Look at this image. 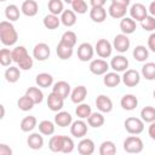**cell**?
<instances>
[{"mask_svg": "<svg viewBox=\"0 0 155 155\" xmlns=\"http://www.w3.org/2000/svg\"><path fill=\"white\" fill-rule=\"evenodd\" d=\"M113 46L119 52H126L128 50V47H130V39L127 38L126 34H117L114 38Z\"/></svg>", "mask_w": 155, "mask_h": 155, "instance_id": "9", "label": "cell"}, {"mask_svg": "<svg viewBox=\"0 0 155 155\" xmlns=\"http://www.w3.org/2000/svg\"><path fill=\"white\" fill-rule=\"evenodd\" d=\"M140 116H142V120L145 121V122H153V121H155V108H153L150 105L144 107L140 110Z\"/></svg>", "mask_w": 155, "mask_h": 155, "instance_id": "38", "label": "cell"}, {"mask_svg": "<svg viewBox=\"0 0 155 155\" xmlns=\"http://www.w3.org/2000/svg\"><path fill=\"white\" fill-rule=\"evenodd\" d=\"M142 74L147 80H155V63H145L142 67Z\"/></svg>", "mask_w": 155, "mask_h": 155, "instance_id": "39", "label": "cell"}, {"mask_svg": "<svg viewBox=\"0 0 155 155\" xmlns=\"http://www.w3.org/2000/svg\"><path fill=\"white\" fill-rule=\"evenodd\" d=\"M74 149V142L70 137L63 136V143H62V153L64 154H69L71 153Z\"/></svg>", "mask_w": 155, "mask_h": 155, "instance_id": "48", "label": "cell"}, {"mask_svg": "<svg viewBox=\"0 0 155 155\" xmlns=\"http://www.w3.org/2000/svg\"><path fill=\"white\" fill-rule=\"evenodd\" d=\"M12 61H13L12 59V52H10V50H7V48H1L0 50V63H1V65L7 67V65L11 64Z\"/></svg>", "mask_w": 155, "mask_h": 155, "instance_id": "45", "label": "cell"}, {"mask_svg": "<svg viewBox=\"0 0 155 155\" xmlns=\"http://www.w3.org/2000/svg\"><path fill=\"white\" fill-rule=\"evenodd\" d=\"M27 144L29 148H31L34 150H39L44 145V138L39 133H31L27 139Z\"/></svg>", "mask_w": 155, "mask_h": 155, "instance_id": "22", "label": "cell"}, {"mask_svg": "<svg viewBox=\"0 0 155 155\" xmlns=\"http://www.w3.org/2000/svg\"><path fill=\"white\" fill-rule=\"evenodd\" d=\"M137 25L133 18H128V17H124L120 22V29L122 30L124 34H132L136 30Z\"/></svg>", "mask_w": 155, "mask_h": 155, "instance_id": "21", "label": "cell"}, {"mask_svg": "<svg viewBox=\"0 0 155 155\" xmlns=\"http://www.w3.org/2000/svg\"><path fill=\"white\" fill-rule=\"evenodd\" d=\"M149 12L151 13V16H155V1H153L149 6Z\"/></svg>", "mask_w": 155, "mask_h": 155, "instance_id": "56", "label": "cell"}, {"mask_svg": "<svg viewBox=\"0 0 155 155\" xmlns=\"http://www.w3.org/2000/svg\"><path fill=\"white\" fill-rule=\"evenodd\" d=\"M17 64H18V67H19L21 69H23V70H29V69H31V67H33V58L28 54L25 58H23L22 61H19Z\"/></svg>", "mask_w": 155, "mask_h": 155, "instance_id": "50", "label": "cell"}, {"mask_svg": "<svg viewBox=\"0 0 155 155\" xmlns=\"http://www.w3.org/2000/svg\"><path fill=\"white\" fill-rule=\"evenodd\" d=\"M48 10L53 15H59L63 12V2L62 0H50L48 1Z\"/></svg>", "mask_w": 155, "mask_h": 155, "instance_id": "44", "label": "cell"}, {"mask_svg": "<svg viewBox=\"0 0 155 155\" xmlns=\"http://www.w3.org/2000/svg\"><path fill=\"white\" fill-rule=\"evenodd\" d=\"M4 116H5V107L0 104V119H2Z\"/></svg>", "mask_w": 155, "mask_h": 155, "instance_id": "57", "label": "cell"}, {"mask_svg": "<svg viewBox=\"0 0 155 155\" xmlns=\"http://www.w3.org/2000/svg\"><path fill=\"white\" fill-rule=\"evenodd\" d=\"M63 103H64V98H62L54 92L50 93L47 97V107L52 111H59L63 108Z\"/></svg>", "mask_w": 155, "mask_h": 155, "instance_id": "10", "label": "cell"}, {"mask_svg": "<svg viewBox=\"0 0 155 155\" xmlns=\"http://www.w3.org/2000/svg\"><path fill=\"white\" fill-rule=\"evenodd\" d=\"M19 76H21V73H19V69L17 67H10L5 71V79H6L7 82L15 84V82L18 81Z\"/></svg>", "mask_w": 155, "mask_h": 155, "instance_id": "29", "label": "cell"}, {"mask_svg": "<svg viewBox=\"0 0 155 155\" xmlns=\"http://www.w3.org/2000/svg\"><path fill=\"white\" fill-rule=\"evenodd\" d=\"M87 121H88V125L91 127L98 128V127L103 126V124H104V116L101 113H91V115L87 117Z\"/></svg>", "mask_w": 155, "mask_h": 155, "instance_id": "31", "label": "cell"}, {"mask_svg": "<svg viewBox=\"0 0 155 155\" xmlns=\"http://www.w3.org/2000/svg\"><path fill=\"white\" fill-rule=\"evenodd\" d=\"M126 11H127L126 6H122L115 2H111V5L109 6V15L113 18H124L126 15Z\"/></svg>", "mask_w": 155, "mask_h": 155, "instance_id": "24", "label": "cell"}, {"mask_svg": "<svg viewBox=\"0 0 155 155\" xmlns=\"http://www.w3.org/2000/svg\"><path fill=\"white\" fill-rule=\"evenodd\" d=\"M105 2H107V0H91L92 7H94V6H104Z\"/></svg>", "mask_w": 155, "mask_h": 155, "instance_id": "54", "label": "cell"}, {"mask_svg": "<svg viewBox=\"0 0 155 155\" xmlns=\"http://www.w3.org/2000/svg\"><path fill=\"white\" fill-rule=\"evenodd\" d=\"M90 17L96 23H102L107 18V11L103 6H94L90 10Z\"/></svg>", "mask_w": 155, "mask_h": 155, "instance_id": "14", "label": "cell"}, {"mask_svg": "<svg viewBox=\"0 0 155 155\" xmlns=\"http://www.w3.org/2000/svg\"><path fill=\"white\" fill-rule=\"evenodd\" d=\"M124 125H125L126 131L128 133H131V134H139L144 130V122H143V120H140L138 117H133V116L127 117L125 120Z\"/></svg>", "mask_w": 155, "mask_h": 155, "instance_id": "3", "label": "cell"}, {"mask_svg": "<svg viewBox=\"0 0 155 155\" xmlns=\"http://www.w3.org/2000/svg\"><path fill=\"white\" fill-rule=\"evenodd\" d=\"M75 113H76V115H78L80 119H87V117L91 115L92 110H91V107H90L88 104L81 103V104H79V105L76 107Z\"/></svg>", "mask_w": 155, "mask_h": 155, "instance_id": "43", "label": "cell"}, {"mask_svg": "<svg viewBox=\"0 0 155 155\" xmlns=\"http://www.w3.org/2000/svg\"><path fill=\"white\" fill-rule=\"evenodd\" d=\"M36 126V117L33 115L25 116L22 121H21V130L23 132H29L31 130H34V127Z\"/></svg>", "mask_w": 155, "mask_h": 155, "instance_id": "32", "label": "cell"}, {"mask_svg": "<svg viewBox=\"0 0 155 155\" xmlns=\"http://www.w3.org/2000/svg\"><path fill=\"white\" fill-rule=\"evenodd\" d=\"M71 7L74 12L80 13V15L87 12V4L85 2V0H74L71 2Z\"/></svg>", "mask_w": 155, "mask_h": 155, "instance_id": "47", "label": "cell"}, {"mask_svg": "<svg viewBox=\"0 0 155 155\" xmlns=\"http://www.w3.org/2000/svg\"><path fill=\"white\" fill-rule=\"evenodd\" d=\"M110 65L115 71H125L128 68V61L124 56H115L111 59Z\"/></svg>", "mask_w": 155, "mask_h": 155, "instance_id": "17", "label": "cell"}, {"mask_svg": "<svg viewBox=\"0 0 155 155\" xmlns=\"http://www.w3.org/2000/svg\"><path fill=\"white\" fill-rule=\"evenodd\" d=\"M109 69V64L104 61V59H93L91 63H90V70L92 74L94 75H102V74H105L107 70Z\"/></svg>", "mask_w": 155, "mask_h": 155, "instance_id": "7", "label": "cell"}, {"mask_svg": "<svg viewBox=\"0 0 155 155\" xmlns=\"http://www.w3.org/2000/svg\"><path fill=\"white\" fill-rule=\"evenodd\" d=\"M62 143L63 136H52L48 142V148L53 153H62Z\"/></svg>", "mask_w": 155, "mask_h": 155, "instance_id": "33", "label": "cell"}, {"mask_svg": "<svg viewBox=\"0 0 155 155\" xmlns=\"http://www.w3.org/2000/svg\"><path fill=\"white\" fill-rule=\"evenodd\" d=\"M64 1H65V2H67V4H71V2H73V1H74V0H64Z\"/></svg>", "mask_w": 155, "mask_h": 155, "instance_id": "58", "label": "cell"}, {"mask_svg": "<svg viewBox=\"0 0 155 155\" xmlns=\"http://www.w3.org/2000/svg\"><path fill=\"white\" fill-rule=\"evenodd\" d=\"M153 96H154V98H155V90H154V92H153Z\"/></svg>", "mask_w": 155, "mask_h": 155, "instance_id": "59", "label": "cell"}, {"mask_svg": "<svg viewBox=\"0 0 155 155\" xmlns=\"http://www.w3.org/2000/svg\"><path fill=\"white\" fill-rule=\"evenodd\" d=\"M50 47L45 42H39L35 45L34 50H33V54H34V58H36L38 61H46L48 57H50Z\"/></svg>", "mask_w": 155, "mask_h": 155, "instance_id": "5", "label": "cell"}, {"mask_svg": "<svg viewBox=\"0 0 155 155\" xmlns=\"http://www.w3.org/2000/svg\"><path fill=\"white\" fill-rule=\"evenodd\" d=\"M139 80H140V76H139V73L134 69H128L125 71L124 76H122V82L128 86V87H133L136 85L139 84Z\"/></svg>", "mask_w": 155, "mask_h": 155, "instance_id": "8", "label": "cell"}, {"mask_svg": "<svg viewBox=\"0 0 155 155\" xmlns=\"http://www.w3.org/2000/svg\"><path fill=\"white\" fill-rule=\"evenodd\" d=\"M34 104H35V103L33 102V99H31L29 96H27V94L22 96V97L18 99V102H17L18 108H19L21 110H23V111H28V110L33 109Z\"/></svg>", "mask_w": 155, "mask_h": 155, "instance_id": "34", "label": "cell"}, {"mask_svg": "<svg viewBox=\"0 0 155 155\" xmlns=\"http://www.w3.org/2000/svg\"><path fill=\"white\" fill-rule=\"evenodd\" d=\"M120 81H121V78H120L119 74L115 73V71L107 73L105 76H104V79H103L104 85L108 86V87H115V86H117V85L120 84Z\"/></svg>", "mask_w": 155, "mask_h": 155, "instance_id": "27", "label": "cell"}, {"mask_svg": "<svg viewBox=\"0 0 155 155\" xmlns=\"http://www.w3.org/2000/svg\"><path fill=\"white\" fill-rule=\"evenodd\" d=\"M148 132H149V136L155 140V121L151 122V125L149 126V131Z\"/></svg>", "mask_w": 155, "mask_h": 155, "instance_id": "53", "label": "cell"}, {"mask_svg": "<svg viewBox=\"0 0 155 155\" xmlns=\"http://www.w3.org/2000/svg\"><path fill=\"white\" fill-rule=\"evenodd\" d=\"M17 39H18V34H17L13 24H11L7 21L0 22V40H1V42L6 46H11L17 41Z\"/></svg>", "mask_w": 155, "mask_h": 155, "instance_id": "1", "label": "cell"}, {"mask_svg": "<svg viewBox=\"0 0 155 155\" xmlns=\"http://www.w3.org/2000/svg\"><path fill=\"white\" fill-rule=\"evenodd\" d=\"M120 104L121 107L125 109V110H133L136 109V107L138 105V99L134 94H125L121 101H120Z\"/></svg>", "mask_w": 155, "mask_h": 155, "instance_id": "18", "label": "cell"}, {"mask_svg": "<svg viewBox=\"0 0 155 155\" xmlns=\"http://www.w3.org/2000/svg\"><path fill=\"white\" fill-rule=\"evenodd\" d=\"M130 13H131V17L136 21H143L148 15H147V8L143 4H134L132 5L131 10H130Z\"/></svg>", "mask_w": 155, "mask_h": 155, "instance_id": "12", "label": "cell"}, {"mask_svg": "<svg viewBox=\"0 0 155 155\" xmlns=\"http://www.w3.org/2000/svg\"><path fill=\"white\" fill-rule=\"evenodd\" d=\"M54 122L59 127H67L71 124V115L68 111H58L54 116Z\"/></svg>", "mask_w": 155, "mask_h": 155, "instance_id": "25", "label": "cell"}, {"mask_svg": "<svg viewBox=\"0 0 155 155\" xmlns=\"http://www.w3.org/2000/svg\"><path fill=\"white\" fill-rule=\"evenodd\" d=\"M0 1H6V0H0Z\"/></svg>", "mask_w": 155, "mask_h": 155, "instance_id": "60", "label": "cell"}, {"mask_svg": "<svg viewBox=\"0 0 155 155\" xmlns=\"http://www.w3.org/2000/svg\"><path fill=\"white\" fill-rule=\"evenodd\" d=\"M78 151L80 155H91L94 151V143L92 139L90 138H85L82 139L79 144H78Z\"/></svg>", "mask_w": 155, "mask_h": 155, "instance_id": "13", "label": "cell"}, {"mask_svg": "<svg viewBox=\"0 0 155 155\" xmlns=\"http://www.w3.org/2000/svg\"><path fill=\"white\" fill-rule=\"evenodd\" d=\"M5 16L10 21H17L19 18V8L16 5H8L5 8Z\"/></svg>", "mask_w": 155, "mask_h": 155, "instance_id": "42", "label": "cell"}, {"mask_svg": "<svg viewBox=\"0 0 155 155\" xmlns=\"http://www.w3.org/2000/svg\"><path fill=\"white\" fill-rule=\"evenodd\" d=\"M0 155H12L11 148L7 147L6 144L1 143V144H0Z\"/></svg>", "mask_w": 155, "mask_h": 155, "instance_id": "51", "label": "cell"}, {"mask_svg": "<svg viewBox=\"0 0 155 155\" xmlns=\"http://www.w3.org/2000/svg\"><path fill=\"white\" fill-rule=\"evenodd\" d=\"M52 92L57 93L62 98H67L69 96V93H70V85L67 81H63V80L62 81H58V82L54 84Z\"/></svg>", "mask_w": 155, "mask_h": 155, "instance_id": "20", "label": "cell"}, {"mask_svg": "<svg viewBox=\"0 0 155 155\" xmlns=\"http://www.w3.org/2000/svg\"><path fill=\"white\" fill-rule=\"evenodd\" d=\"M116 153V147L111 140H105L101 144L99 154L101 155H114Z\"/></svg>", "mask_w": 155, "mask_h": 155, "instance_id": "35", "label": "cell"}, {"mask_svg": "<svg viewBox=\"0 0 155 155\" xmlns=\"http://www.w3.org/2000/svg\"><path fill=\"white\" fill-rule=\"evenodd\" d=\"M22 12L28 16V17H33L38 13V10H39V6H38V2L35 0H24L23 4H22Z\"/></svg>", "mask_w": 155, "mask_h": 155, "instance_id": "16", "label": "cell"}, {"mask_svg": "<svg viewBox=\"0 0 155 155\" xmlns=\"http://www.w3.org/2000/svg\"><path fill=\"white\" fill-rule=\"evenodd\" d=\"M61 22L65 25V27H71L75 24L76 22V15L73 10H65L62 12L61 16Z\"/></svg>", "mask_w": 155, "mask_h": 155, "instance_id": "26", "label": "cell"}, {"mask_svg": "<svg viewBox=\"0 0 155 155\" xmlns=\"http://www.w3.org/2000/svg\"><path fill=\"white\" fill-rule=\"evenodd\" d=\"M70 132H71V134L74 137L81 138V137L86 136V133H87V125L84 121L78 120V121L73 122V125L70 127Z\"/></svg>", "mask_w": 155, "mask_h": 155, "instance_id": "15", "label": "cell"}, {"mask_svg": "<svg viewBox=\"0 0 155 155\" xmlns=\"http://www.w3.org/2000/svg\"><path fill=\"white\" fill-rule=\"evenodd\" d=\"M93 57V47L88 42H82L78 47V58L82 62H87Z\"/></svg>", "mask_w": 155, "mask_h": 155, "instance_id": "6", "label": "cell"}, {"mask_svg": "<svg viewBox=\"0 0 155 155\" xmlns=\"http://www.w3.org/2000/svg\"><path fill=\"white\" fill-rule=\"evenodd\" d=\"M148 47H149L153 52H155V33H153V34L149 36V39H148Z\"/></svg>", "mask_w": 155, "mask_h": 155, "instance_id": "52", "label": "cell"}, {"mask_svg": "<svg viewBox=\"0 0 155 155\" xmlns=\"http://www.w3.org/2000/svg\"><path fill=\"white\" fill-rule=\"evenodd\" d=\"M76 39H78V38H76V34H75L74 31H71V30H68V31L63 33V35H62V38H61V41H63V42H65L67 45L74 47V45L76 44Z\"/></svg>", "mask_w": 155, "mask_h": 155, "instance_id": "46", "label": "cell"}, {"mask_svg": "<svg viewBox=\"0 0 155 155\" xmlns=\"http://www.w3.org/2000/svg\"><path fill=\"white\" fill-rule=\"evenodd\" d=\"M59 24H61V19L58 18L57 15L50 13V15L45 16V18H44V25L47 29H56L59 27Z\"/></svg>", "mask_w": 155, "mask_h": 155, "instance_id": "28", "label": "cell"}, {"mask_svg": "<svg viewBox=\"0 0 155 155\" xmlns=\"http://www.w3.org/2000/svg\"><path fill=\"white\" fill-rule=\"evenodd\" d=\"M36 84L40 86V87H48L52 85L53 82V78L52 75H50L48 73H40L36 75V79H35Z\"/></svg>", "mask_w": 155, "mask_h": 155, "instance_id": "30", "label": "cell"}, {"mask_svg": "<svg viewBox=\"0 0 155 155\" xmlns=\"http://www.w3.org/2000/svg\"><path fill=\"white\" fill-rule=\"evenodd\" d=\"M56 52H57V56L61 59H68V58H70L73 56V47L67 45L63 41H59V44L57 45Z\"/></svg>", "mask_w": 155, "mask_h": 155, "instance_id": "19", "label": "cell"}, {"mask_svg": "<svg viewBox=\"0 0 155 155\" xmlns=\"http://www.w3.org/2000/svg\"><path fill=\"white\" fill-rule=\"evenodd\" d=\"M133 57H134V59H137L138 62H143V61H145V59L149 57V52H148V50L145 48V46L138 45V46H136L134 50H133Z\"/></svg>", "mask_w": 155, "mask_h": 155, "instance_id": "36", "label": "cell"}, {"mask_svg": "<svg viewBox=\"0 0 155 155\" xmlns=\"http://www.w3.org/2000/svg\"><path fill=\"white\" fill-rule=\"evenodd\" d=\"M96 105L102 113H110L113 109V102L108 96L101 94L96 99Z\"/></svg>", "mask_w": 155, "mask_h": 155, "instance_id": "11", "label": "cell"}, {"mask_svg": "<svg viewBox=\"0 0 155 155\" xmlns=\"http://www.w3.org/2000/svg\"><path fill=\"white\" fill-rule=\"evenodd\" d=\"M124 149H125L126 153L138 154L143 150V142L139 137H136V136L127 137L124 142Z\"/></svg>", "mask_w": 155, "mask_h": 155, "instance_id": "2", "label": "cell"}, {"mask_svg": "<svg viewBox=\"0 0 155 155\" xmlns=\"http://www.w3.org/2000/svg\"><path fill=\"white\" fill-rule=\"evenodd\" d=\"M111 44L107 39H99L96 44V52L101 58H107L111 54Z\"/></svg>", "mask_w": 155, "mask_h": 155, "instance_id": "4", "label": "cell"}, {"mask_svg": "<svg viewBox=\"0 0 155 155\" xmlns=\"http://www.w3.org/2000/svg\"><path fill=\"white\" fill-rule=\"evenodd\" d=\"M27 56H28V51H27V48L24 46H17L12 51V59L16 63H18L19 61H22Z\"/></svg>", "mask_w": 155, "mask_h": 155, "instance_id": "41", "label": "cell"}, {"mask_svg": "<svg viewBox=\"0 0 155 155\" xmlns=\"http://www.w3.org/2000/svg\"><path fill=\"white\" fill-rule=\"evenodd\" d=\"M25 94L29 96V97L33 99V102H34L35 104L41 103L42 99H44V94H42V92H41L38 87H29V88L27 90Z\"/></svg>", "mask_w": 155, "mask_h": 155, "instance_id": "37", "label": "cell"}, {"mask_svg": "<svg viewBox=\"0 0 155 155\" xmlns=\"http://www.w3.org/2000/svg\"><path fill=\"white\" fill-rule=\"evenodd\" d=\"M142 23V28L144 30H148V31H151L155 29V18L154 16H147L143 21H140Z\"/></svg>", "mask_w": 155, "mask_h": 155, "instance_id": "49", "label": "cell"}, {"mask_svg": "<svg viewBox=\"0 0 155 155\" xmlns=\"http://www.w3.org/2000/svg\"><path fill=\"white\" fill-rule=\"evenodd\" d=\"M111 2H115V4H119V5H122V6H128L130 4V0H111Z\"/></svg>", "mask_w": 155, "mask_h": 155, "instance_id": "55", "label": "cell"}, {"mask_svg": "<svg viewBox=\"0 0 155 155\" xmlns=\"http://www.w3.org/2000/svg\"><path fill=\"white\" fill-rule=\"evenodd\" d=\"M39 131L45 136H51L54 132V125L48 120H44L39 124Z\"/></svg>", "mask_w": 155, "mask_h": 155, "instance_id": "40", "label": "cell"}, {"mask_svg": "<svg viewBox=\"0 0 155 155\" xmlns=\"http://www.w3.org/2000/svg\"><path fill=\"white\" fill-rule=\"evenodd\" d=\"M86 96H87V88L85 86L80 85V86H78V87H75L73 90V92H71V102L76 103V104L81 103L86 98Z\"/></svg>", "mask_w": 155, "mask_h": 155, "instance_id": "23", "label": "cell"}]
</instances>
